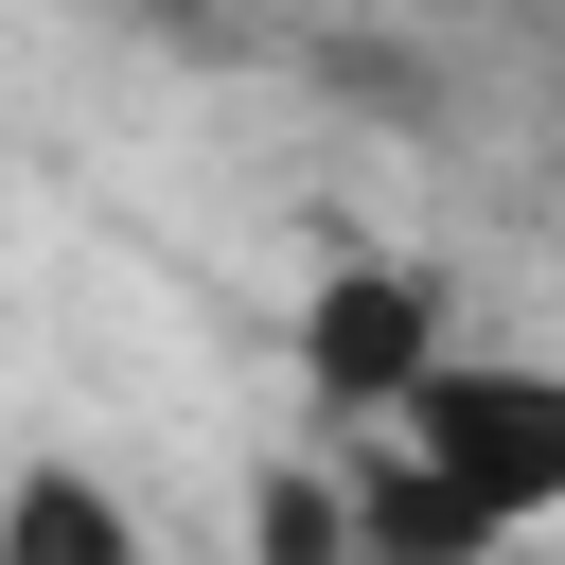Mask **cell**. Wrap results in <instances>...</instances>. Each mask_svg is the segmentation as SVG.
Masks as SVG:
<instances>
[{"instance_id":"6da1fadb","label":"cell","mask_w":565,"mask_h":565,"mask_svg":"<svg viewBox=\"0 0 565 565\" xmlns=\"http://www.w3.org/2000/svg\"><path fill=\"white\" fill-rule=\"evenodd\" d=\"M388 441H424L494 530H547V512H565V371H547V353H441V371L388 406Z\"/></svg>"},{"instance_id":"7a4b0ae2","label":"cell","mask_w":565,"mask_h":565,"mask_svg":"<svg viewBox=\"0 0 565 565\" xmlns=\"http://www.w3.org/2000/svg\"><path fill=\"white\" fill-rule=\"evenodd\" d=\"M441 353H459V282H441V265L353 247V265L300 282V406H318V424H388Z\"/></svg>"},{"instance_id":"3957f363","label":"cell","mask_w":565,"mask_h":565,"mask_svg":"<svg viewBox=\"0 0 565 565\" xmlns=\"http://www.w3.org/2000/svg\"><path fill=\"white\" fill-rule=\"evenodd\" d=\"M335 477H353V565H494V547H512V530H494L424 441H388V424H371Z\"/></svg>"},{"instance_id":"277c9868","label":"cell","mask_w":565,"mask_h":565,"mask_svg":"<svg viewBox=\"0 0 565 565\" xmlns=\"http://www.w3.org/2000/svg\"><path fill=\"white\" fill-rule=\"evenodd\" d=\"M0 565H141V530L88 459H35V477H0Z\"/></svg>"},{"instance_id":"5b68a950","label":"cell","mask_w":565,"mask_h":565,"mask_svg":"<svg viewBox=\"0 0 565 565\" xmlns=\"http://www.w3.org/2000/svg\"><path fill=\"white\" fill-rule=\"evenodd\" d=\"M247 565H353V477L335 459H265L247 477Z\"/></svg>"}]
</instances>
